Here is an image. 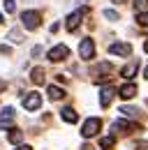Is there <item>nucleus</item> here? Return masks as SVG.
Instances as JSON below:
<instances>
[{"label": "nucleus", "instance_id": "1", "mask_svg": "<svg viewBox=\"0 0 148 150\" xmlns=\"http://www.w3.org/2000/svg\"><path fill=\"white\" fill-rule=\"evenodd\" d=\"M21 23H23L26 30H37L39 23H42V14H39V12H33V9H28V12L21 14Z\"/></svg>", "mask_w": 148, "mask_h": 150}, {"label": "nucleus", "instance_id": "2", "mask_svg": "<svg viewBox=\"0 0 148 150\" xmlns=\"http://www.w3.org/2000/svg\"><path fill=\"white\" fill-rule=\"evenodd\" d=\"M79 56L81 60H92L95 58V42L90 37H83L81 44H79Z\"/></svg>", "mask_w": 148, "mask_h": 150}, {"label": "nucleus", "instance_id": "3", "mask_svg": "<svg viewBox=\"0 0 148 150\" xmlns=\"http://www.w3.org/2000/svg\"><path fill=\"white\" fill-rule=\"evenodd\" d=\"M100 127H102V120H100V118H88V120L83 122V129H81V134H83L86 139H92V136L100 132Z\"/></svg>", "mask_w": 148, "mask_h": 150}, {"label": "nucleus", "instance_id": "4", "mask_svg": "<svg viewBox=\"0 0 148 150\" xmlns=\"http://www.w3.org/2000/svg\"><path fill=\"white\" fill-rule=\"evenodd\" d=\"M23 106H26V111H37L42 106V95L39 93H26L23 95Z\"/></svg>", "mask_w": 148, "mask_h": 150}, {"label": "nucleus", "instance_id": "5", "mask_svg": "<svg viewBox=\"0 0 148 150\" xmlns=\"http://www.w3.org/2000/svg\"><path fill=\"white\" fill-rule=\"evenodd\" d=\"M86 12H88V9H76L74 14H70V16H67V23H65V28H67L70 33H74V30L81 25V19H83Z\"/></svg>", "mask_w": 148, "mask_h": 150}, {"label": "nucleus", "instance_id": "6", "mask_svg": "<svg viewBox=\"0 0 148 150\" xmlns=\"http://www.w3.org/2000/svg\"><path fill=\"white\" fill-rule=\"evenodd\" d=\"M109 53H111V56H123V58H127L130 53H132V46H130L127 42H116V44H111V46H109Z\"/></svg>", "mask_w": 148, "mask_h": 150}, {"label": "nucleus", "instance_id": "7", "mask_svg": "<svg viewBox=\"0 0 148 150\" xmlns=\"http://www.w3.org/2000/svg\"><path fill=\"white\" fill-rule=\"evenodd\" d=\"M67 56H70V49L63 46V44H58V46H53V49L49 51V60H51V62H60V60H65Z\"/></svg>", "mask_w": 148, "mask_h": 150}, {"label": "nucleus", "instance_id": "8", "mask_svg": "<svg viewBox=\"0 0 148 150\" xmlns=\"http://www.w3.org/2000/svg\"><path fill=\"white\" fill-rule=\"evenodd\" d=\"M113 97H116V88H113V86H107V88L100 93V106L107 109L111 102H113Z\"/></svg>", "mask_w": 148, "mask_h": 150}, {"label": "nucleus", "instance_id": "9", "mask_svg": "<svg viewBox=\"0 0 148 150\" xmlns=\"http://www.w3.org/2000/svg\"><path fill=\"white\" fill-rule=\"evenodd\" d=\"M123 132V134H130V132H139L141 129V127H137V125H134V122H127V120H116V122H113V132Z\"/></svg>", "mask_w": 148, "mask_h": 150}, {"label": "nucleus", "instance_id": "10", "mask_svg": "<svg viewBox=\"0 0 148 150\" xmlns=\"http://www.w3.org/2000/svg\"><path fill=\"white\" fill-rule=\"evenodd\" d=\"M14 122V109L12 106H5L2 109V115H0V129H5L7 125H12Z\"/></svg>", "mask_w": 148, "mask_h": 150}, {"label": "nucleus", "instance_id": "11", "mask_svg": "<svg viewBox=\"0 0 148 150\" xmlns=\"http://www.w3.org/2000/svg\"><path fill=\"white\" fill-rule=\"evenodd\" d=\"M118 95H120L123 99H132V97L137 95V86H134V83H125V86L118 90Z\"/></svg>", "mask_w": 148, "mask_h": 150}, {"label": "nucleus", "instance_id": "12", "mask_svg": "<svg viewBox=\"0 0 148 150\" xmlns=\"http://www.w3.org/2000/svg\"><path fill=\"white\" fill-rule=\"evenodd\" d=\"M60 118H63L65 122H76V120H79L76 111H74V109H70V106H65V109L60 111Z\"/></svg>", "mask_w": 148, "mask_h": 150}, {"label": "nucleus", "instance_id": "13", "mask_svg": "<svg viewBox=\"0 0 148 150\" xmlns=\"http://www.w3.org/2000/svg\"><path fill=\"white\" fill-rule=\"evenodd\" d=\"M30 81H33L35 86H42V83H44V67H35V69L30 72Z\"/></svg>", "mask_w": 148, "mask_h": 150}, {"label": "nucleus", "instance_id": "14", "mask_svg": "<svg viewBox=\"0 0 148 150\" xmlns=\"http://www.w3.org/2000/svg\"><path fill=\"white\" fill-rule=\"evenodd\" d=\"M137 69H139V62H130V65H125V67L120 69V74L125 76V79H132V76L137 74Z\"/></svg>", "mask_w": 148, "mask_h": 150}, {"label": "nucleus", "instance_id": "15", "mask_svg": "<svg viewBox=\"0 0 148 150\" xmlns=\"http://www.w3.org/2000/svg\"><path fill=\"white\" fill-rule=\"evenodd\" d=\"M7 141H9V143H21V141H23V132L16 129V127H12L9 134H7Z\"/></svg>", "mask_w": 148, "mask_h": 150}, {"label": "nucleus", "instance_id": "16", "mask_svg": "<svg viewBox=\"0 0 148 150\" xmlns=\"http://www.w3.org/2000/svg\"><path fill=\"white\" fill-rule=\"evenodd\" d=\"M111 72H113L111 62H102L100 67H95V69H92V76H100V74H111Z\"/></svg>", "mask_w": 148, "mask_h": 150}, {"label": "nucleus", "instance_id": "17", "mask_svg": "<svg viewBox=\"0 0 148 150\" xmlns=\"http://www.w3.org/2000/svg\"><path fill=\"white\" fill-rule=\"evenodd\" d=\"M49 97H51V99H63V97H65V90H60V88H58V86H49Z\"/></svg>", "mask_w": 148, "mask_h": 150}, {"label": "nucleus", "instance_id": "18", "mask_svg": "<svg viewBox=\"0 0 148 150\" xmlns=\"http://www.w3.org/2000/svg\"><path fill=\"white\" fill-rule=\"evenodd\" d=\"M2 7L7 14H14L16 12V0H2Z\"/></svg>", "mask_w": 148, "mask_h": 150}, {"label": "nucleus", "instance_id": "19", "mask_svg": "<svg viewBox=\"0 0 148 150\" xmlns=\"http://www.w3.org/2000/svg\"><path fill=\"white\" fill-rule=\"evenodd\" d=\"M132 7L137 12H146L148 9V0H132Z\"/></svg>", "mask_w": 148, "mask_h": 150}, {"label": "nucleus", "instance_id": "20", "mask_svg": "<svg viewBox=\"0 0 148 150\" xmlns=\"http://www.w3.org/2000/svg\"><path fill=\"white\" fill-rule=\"evenodd\" d=\"M9 39H12L14 44H21V42H23V35H21V30H18V28L9 30Z\"/></svg>", "mask_w": 148, "mask_h": 150}, {"label": "nucleus", "instance_id": "21", "mask_svg": "<svg viewBox=\"0 0 148 150\" xmlns=\"http://www.w3.org/2000/svg\"><path fill=\"white\" fill-rule=\"evenodd\" d=\"M113 143H116V141H113V136H104V139H100V146H102V148H113Z\"/></svg>", "mask_w": 148, "mask_h": 150}, {"label": "nucleus", "instance_id": "22", "mask_svg": "<svg viewBox=\"0 0 148 150\" xmlns=\"http://www.w3.org/2000/svg\"><path fill=\"white\" fill-rule=\"evenodd\" d=\"M137 23H139V25H148V9L137 14Z\"/></svg>", "mask_w": 148, "mask_h": 150}, {"label": "nucleus", "instance_id": "23", "mask_svg": "<svg viewBox=\"0 0 148 150\" xmlns=\"http://www.w3.org/2000/svg\"><path fill=\"white\" fill-rule=\"evenodd\" d=\"M120 113H125L127 118H137V115H139V111H137V109H132V106H123Z\"/></svg>", "mask_w": 148, "mask_h": 150}, {"label": "nucleus", "instance_id": "24", "mask_svg": "<svg viewBox=\"0 0 148 150\" xmlns=\"http://www.w3.org/2000/svg\"><path fill=\"white\" fill-rule=\"evenodd\" d=\"M104 16H107L109 21H118V12H113V9H107V12H104Z\"/></svg>", "mask_w": 148, "mask_h": 150}, {"label": "nucleus", "instance_id": "25", "mask_svg": "<svg viewBox=\"0 0 148 150\" xmlns=\"http://www.w3.org/2000/svg\"><path fill=\"white\" fill-rule=\"evenodd\" d=\"M134 150H148V141H139V143L134 146Z\"/></svg>", "mask_w": 148, "mask_h": 150}, {"label": "nucleus", "instance_id": "26", "mask_svg": "<svg viewBox=\"0 0 148 150\" xmlns=\"http://www.w3.org/2000/svg\"><path fill=\"white\" fill-rule=\"evenodd\" d=\"M5 53L9 56V53H12V49H9V46H0V56H5Z\"/></svg>", "mask_w": 148, "mask_h": 150}, {"label": "nucleus", "instance_id": "27", "mask_svg": "<svg viewBox=\"0 0 148 150\" xmlns=\"http://www.w3.org/2000/svg\"><path fill=\"white\" fill-rule=\"evenodd\" d=\"M5 88H7V81H2V79H0V93H2Z\"/></svg>", "mask_w": 148, "mask_h": 150}, {"label": "nucleus", "instance_id": "28", "mask_svg": "<svg viewBox=\"0 0 148 150\" xmlns=\"http://www.w3.org/2000/svg\"><path fill=\"white\" fill-rule=\"evenodd\" d=\"M16 150H33V148H30V146H18Z\"/></svg>", "mask_w": 148, "mask_h": 150}, {"label": "nucleus", "instance_id": "29", "mask_svg": "<svg viewBox=\"0 0 148 150\" xmlns=\"http://www.w3.org/2000/svg\"><path fill=\"white\" fill-rule=\"evenodd\" d=\"M111 2H116V5H120V2H125V0H111Z\"/></svg>", "mask_w": 148, "mask_h": 150}, {"label": "nucleus", "instance_id": "30", "mask_svg": "<svg viewBox=\"0 0 148 150\" xmlns=\"http://www.w3.org/2000/svg\"><path fill=\"white\" fill-rule=\"evenodd\" d=\"M144 49H146V53H148V42H146V44H144Z\"/></svg>", "mask_w": 148, "mask_h": 150}, {"label": "nucleus", "instance_id": "31", "mask_svg": "<svg viewBox=\"0 0 148 150\" xmlns=\"http://www.w3.org/2000/svg\"><path fill=\"white\" fill-rule=\"evenodd\" d=\"M144 76H146V79H148V67H146V72H144Z\"/></svg>", "mask_w": 148, "mask_h": 150}, {"label": "nucleus", "instance_id": "32", "mask_svg": "<svg viewBox=\"0 0 148 150\" xmlns=\"http://www.w3.org/2000/svg\"><path fill=\"white\" fill-rule=\"evenodd\" d=\"M0 23H2V14H0Z\"/></svg>", "mask_w": 148, "mask_h": 150}]
</instances>
